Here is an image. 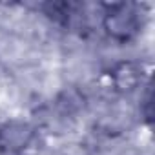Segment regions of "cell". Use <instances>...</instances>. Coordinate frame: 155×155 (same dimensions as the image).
<instances>
[{
    "label": "cell",
    "mask_w": 155,
    "mask_h": 155,
    "mask_svg": "<svg viewBox=\"0 0 155 155\" xmlns=\"http://www.w3.org/2000/svg\"><path fill=\"white\" fill-rule=\"evenodd\" d=\"M104 24L108 31L119 38H128L140 26V17L137 6L133 4H113L108 6V13L104 15Z\"/></svg>",
    "instance_id": "obj_1"
}]
</instances>
